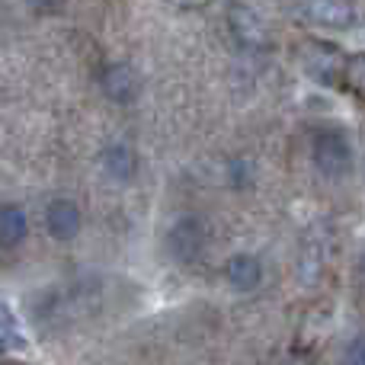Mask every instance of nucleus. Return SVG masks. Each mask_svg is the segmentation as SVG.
I'll list each match as a JSON object with an SVG mask.
<instances>
[{
	"mask_svg": "<svg viewBox=\"0 0 365 365\" xmlns=\"http://www.w3.org/2000/svg\"><path fill=\"white\" fill-rule=\"evenodd\" d=\"M314 164L324 177H343L353 167V148L346 135L336 128H324L314 135Z\"/></svg>",
	"mask_w": 365,
	"mask_h": 365,
	"instance_id": "f257e3e1",
	"label": "nucleus"
},
{
	"mask_svg": "<svg viewBox=\"0 0 365 365\" xmlns=\"http://www.w3.org/2000/svg\"><path fill=\"white\" fill-rule=\"evenodd\" d=\"M346 365H365V336H356L346 346Z\"/></svg>",
	"mask_w": 365,
	"mask_h": 365,
	"instance_id": "ddd939ff",
	"label": "nucleus"
},
{
	"mask_svg": "<svg viewBox=\"0 0 365 365\" xmlns=\"http://www.w3.org/2000/svg\"><path fill=\"white\" fill-rule=\"evenodd\" d=\"M103 90H106L109 100L115 103H132L138 96V74H135L128 64H113L103 74Z\"/></svg>",
	"mask_w": 365,
	"mask_h": 365,
	"instance_id": "423d86ee",
	"label": "nucleus"
},
{
	"mask_svg": "<svg viewBox=\"0 0 365 365\" xmlns=\"http://www.w3.org/2000/svg\"><path fill=\"white\" fill-rule=\"evenodd\" d=\"M302 13L308 19H314V23H321V26H334V29H346V26H353V19H356L353 6L349 4H334V0L308 4V6H302Z\"/></svg>",
	"mask_w": 365,
	"mask_h": 365,
	"instance_id": "6e6552de",
	"label": "nucleus"
},
{
	"mask_svg": "<svg viewBox=\"0 0 365 365\" xmlns=\"http://www.w3.org/2000/svg\"><path fill=\"white\" fill-rule=\"evenodd\" d=\"M343 77L346 83L356 90V93H365V55H353L343 64Z\"/></svg>",
	"mask_w": 365,
	"mask_h": 365,
	"instance_id": "f8f14e48",
	"label": "nucleus"
},
{
	"mask_svg": "<svg viewBox=\"0 0 365 365\" xmlns=\"http://www.w3.org/2000/svg\"><path fill=\"white\" fill-rule=\"evenodd\" d=\"M227 282L240 292H250L263 282V266H259L257 257L250 253H237V257L227 259Z\"/></svg>",
	"mask_w": 365,
	"mask_h": 365,
	"instance_id": "0eeeda50",
	"label": "nucleus"
},
{
	"mask_svg": "<svg viewBox=\"0 0 365 365\" xmlns=\"http://www.w3.org/2000/svg\"><path fill=\"white\" fill-rule=\"evenodd\" d=\"M19 343H23V336H19L16 317H13V311L6 308L4 302H0V353H6V349L19 346Z\"/></svg>",
	"mask_w": 365,
	"mask_h": 365,
	"instance_id": "9b49d317",
	"label": "nucleus"
},
{
	"mask_svg": "<svg viewBox=\"0 0 365 365\" xmlns=\"http://www.w3.org/2000/svg\"><path fill=\"white\" fill-rule=\"evenodd\" d=\"M304 64L317 81H334L336 74H343V58L336 45L327 42H304Z\"/></svg>",
	"mask_w": 365,
	"mask_h": 365,
	"instance_id": "7ed1b4c3",
	"label": "nucleus"
},
{
	"mask_svg": "<svg viewBox=\"0 0 365 365\" xmlns=\"http://www.w3.org/2000/svg\"><path fill=\"white\" fill-rule=\"evenodd\" d=\"M167 250L180 263H192L205 250V231H202L199 218H180L177 225L167 231Z\"/></svg>",
	"mask_w": 365,
	"mask_h": 365,
	"instance_id": "f03ea898",
	"label": "nucleus"
},
{
	"mask_svg": "<svg viewBox=\"0 0 365 365\" xmlns=\"http://www.w3.org/2000/svg\"><path fill=\"white\" fill-rule=\"evenodd\" d=\"M292 365H311L308 359H295V362H292Z\"/></svg>",
	"mask_w": 365,
	"mask_h": 365,
	"instance_id": "4468645a",
	"label": "nucleus"
},
{
	"mask_svg": "<svg viewBox=\"0 0 365 365\" xmlns=\"http://www.w3.org/2000/svg\"><path fill=\"white\" fill-rule=\"evenodd\" d=\"M45 225H48L51 237H58V240L77 237V231H81V225H83L81 208L71 199H55L48 205V212H45Z\"/></svg>",
	"mask_w": 365,
	"mask_h": 365,
	"instance_id": "20e7f679",
	"label": "nucleus"
},
{
	"mask_svg": "<svg viewBox=\"0 0 365 365\" xmlns=\"http://www.w3.org/2000/svg\"><path fill=\"white\" fill-rule=\"evenodd\" d=\"M103 164H106L109 177H115V180H122V182L135 177V154L128 151L125 145H115V148H109V151L103 154Z\"/></svg>",
	"mask_w": 365,
	"mask_h": 365,
	"instance_id": "9d476101",
	"label": "nucleus"
},
{
	"mask_svg": "<svg viewBox=\"0 0 365 365\" xmlns=\"http://www.w3.org/2000/svg\"><path fill=\"white\" fill-rule=\"evenodd\" d=\"M231 26H234L240 42L250 45V48H263V45L269 42V29H266V23L257 16V10H250V6H234Z\"/></svg>",
	"mask_w": 365,
	"mask_h": 365,
	"instance_id": "39448f33",
	"label": "nucleus"
},
{
	"mask_svg": "<svg viewBox=\"0 0 365 365\" xmlns=\"http://www.w3.org/2000/svg\"><path fill=\"white\" fill-rule=\"evenodd\" d=\"M29 221L19 205H0V247H16L23 244Z\"/></svg>",
	"mask_w": 365,
	"mask_h": 365,
	"instance_id": "1a4fd4ad",
	"label": "nucleus"
}]
</instances>
